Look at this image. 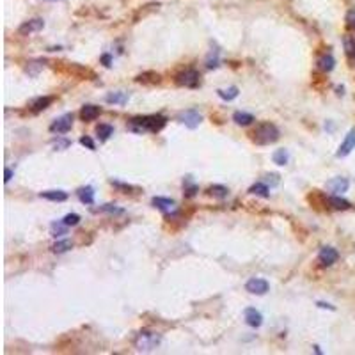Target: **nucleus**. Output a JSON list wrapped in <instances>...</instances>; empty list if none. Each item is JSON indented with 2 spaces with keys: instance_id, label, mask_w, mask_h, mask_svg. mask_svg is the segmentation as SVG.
Wrapping results in <instances>:
<instances>
[{
  "instance_id": "1",
  "label": "nucleus",
  "mask_w": 355,
  "mask_h": 355,
  "mask_svg": "<svg viewBox=\"0 0 355 355\" xmlns=\"http://www.w3.org/2000/svg\"><path fill=\"white\" fill-rule=\"evenodd\" d=\"M167 124V118L160 114L155 116H139V118H131L128 121V130L135 131V133H157V131L164 130V126Z\"/></svg>"
},
{
  "instance_id": "2",
  "label": "nucleus",
  "mask_w": 355,
  "mask_h": 355,
  "mask_svg": "<svg viewBox=\"0 0 355 355\" xmlns=\"http://www.w3.org/2000/svg\"><path fill=\"white\" fill-rule=\"evenodd\" d=\"M249 135L250 140L254 144H258V146H270V144L279 140L281 131L274 123H259L256 124V128L250 131Z\"/></svg>"
},
{
  "instance_id": "3",
  "label": "nucleus",
  "mask_w": 355,
  "mask_h": 355,
  "mask_svg": "<svg viewBox=\"0 0 355 355\" xmlns=\"http://www.w3.org/2000/svg\"><path fill=\"white\" fill-rule=\"evenodd\" d=\"M162 343V336L153 330H140L133 339V347L139 352H153Z\"/></svg>"
},
{
  "instance_id": "4",
  "label": "nucleus",
  "mask_w": 355,
  "mask_h": 355,
  "mask_svg": "<svg viewBox=\"0 0 355 355\" xmlns=\"http://www.w3.org/2000/svg\"><path fill=\"white\" fill-rule=\"evenodd\" d=\"M55 69H59L60 73H66V75H71L75 78H80V80H94L96 78V73L93 69L80 66V64H69V62H55Z\"/></svg>"
},
{
  "instance_id": "5",
  "label": "nucleus",
  "mask_w": 355,
  "mask_h": 355,
  "mask_svg": "<svg viewBox=\"0 0 355 355\" xmlns=\"http://www.w3.org/2000/svg\"><path fill=\"white\" fill-rule=\"evenodd\" d=\"M174 82H176L178 85H181V87L195 89V87H199V84H201V73L194 68H186V69H183L181 73H178Z\"/></svg>"
},
{
  "instance_id": "6",
  "label": "nucleus",
  "mask_w": 355,
  "mask_h": 355,
  "mask_svg": "<svg viewBox=\"0 0 355 355\" xmlns=\"http://www.w3.org/2000/svg\"><path fill=\"white\" fill-rule=\"evenodd\" d=\"M71 126H73V114H64L50 124V131L62 135V133H68L71 130Z\"/></svg>"
},
{
  "instance_id": "7",
  "label": "nucleus",
  "mask_w": 355,
  "mask_h": 355,
  "mask_svg": "<svg viewBox=\"0 0 355 355\" xmlns=\"http://www.w3.org/2000/svg\"><path fill=\"white\" fill-rule=\"evenodd\" d=\"M339 259V252L334 247H321L318 252V263L320 266H332Z\"/></svg>"
},
{
  "instance_id": "8",
  "label": "nucleus",
  "mask_w": 355,
  "mask_h": 355,
  "mask_svg": "<svg viewBox=\"0 0 355 355\" xmlns=\"http://www.w3.org/2000/svg\"><path fill=\"white\" fill-rule=\"evenodd\" d=\"M245 290L249 293H252V295H265V293H268V290H270V284H268V281H265V279L252 277V279L247 281Z\"/></svg>"
},
{
  "instance_id": "9",
  "label": "nucleus",
  "mask_w": 355,
  "mask_h": 355,
  "mask_svg": "<svg viewBox=\"0 0 355 355\" xmlns=\"http://www.w3.org/2000/svg\"><path fill=\"white\" fill-rule=\"evenodd\" d=\"M151 204L157 208V210L164 212L165 215H173V213L178 212L176 203H174L173 199H169V197H153L151 199Z\"/></svg>"
},
{
  "instance_id": "10",
  "label": "nucleus",
  "mask_w": 355,
  "mask_h": 355,
  "mask_svg": "<svg viewBox=\"0 0 355 355\" xmlns=\"http://www.w3.org/2000/svg\"><path fill=\"white\" fill-rule=\"evenodd\" d=\"M355 149V128H352L350 131H348V135L345 137V140L341 142V146H339L338 153H336V157L338 158H345L348 157L352 151Z\"/></svg>"
},
{
  "instance_id": "11",
  "label": "nucleus",
  "mask_w": 355,
  "mask_h": 355,
  "mask_svg": "<svg viewBox=\"0 0 355 355\" xmlns=\"http://www.w3.org/2000/svg\"><path fill=\"white\" fill-rule=\"evenodd\" d=\"M179 121H181L183 124H185L186 128H190V130H194V128H197L199 124H201V121H203V116L199 114L197 110H186V112H181L179 114Z\"/></svg>"
},
{
  "instance_id": "12",
  "label": "nucleus",
  "mask_w": 355,
  "mask_h": 355,
  "mask_svg": "<svg viewBox=\"0 0 355 355\" xmlns=\"http://www.w3.org/2000/svg\"><path fill=\"white\" fill-rule=\"evenodd\" d=\"M43 27H45V21H43L41 18H34V20H29L25 21V23H21L18 32H20L21 36H29L32 34V32H39Z\"/></svg>"
},
{
  "instance_id": "13",
  "label": "nucleus",
  "mask_w": 355,
  "mask_h": 355,
  "mask_svg": "<svg viewBox=\"0 0 355 355\" xmlns=\"http://www.w3.org/2000/svg\"><path fill=\"white\" fill-rule=\"evenodd\" d=\"M243 318H245L247 325L252 327V329H258V327H261V323H263L261 313H259L256 307H247L245 311H243Z\"/></svg>"
},
{
  "instance_id": "14",
  "label": "nucleus",
  "mask_w": 355,
  "mask_h": 355,
  "mask_svg": "<svg viewBox=\"0 0 355 355\" xmlns=\"http://www.w3.org/2000/svg\"><path fill=\"white\" fill-rule=\"evenodd\" d=\"M348 186H350V181H348L347 178H332V179L327 183V188H329V190L336 195L347 192Z\"/></svg>"
},
{
  "instance_id": "15",
  "label": "nucleus",
  "mask_w": 355,
  "mask_h": 355,
  "mask_svg": "<svg viewBox=\"0 0 355 355\" xmlns=\"http://www.w3.org/2000/svg\"><path fill=\"white\" fill-rule=\"evenodd\" d=\"M307 201H309V204L314 208V210H323L321 206H325V208H329V197L327 195H323L320 190H313L311 194L307 195Z\"/></svg>"
},
{
  "instance_id": "16",
  "label": "nucleus",
  "mask_w": 355,
  "mask_h": 355,
  "mask_svg": "<svg viewBox=\"0 0 355 355\" xmlns=\"http://www.w3.org/2000/svg\"><path fill=\"white\" fill-rule=\"evenodd\" d=\"M100 114H102V109L96 105H84L80 109V119L84 123H91L96 118H100Z\"/></svg>"
},
{
  "instance_id": "17",
  "label": "nucleus",
  "mask_w": 355,
  "mask_h": 355,
  "mask_svg": "<svg viewBox=\"0 0 355 355\" xmlns=\"http://www.w3.org/2000/svg\"><path fill=\"white\" fill-rule=\"evenodd\" d=\"M128 100H130V94L124 93V91H114V93H109L105 96V102L110 105H126Z\"/></svg>"
},
{
  "instance_id": "18",
  "label": "nucleus",
  "mask_w": 355,
  "mask_h": 355,
  "mask_svg": "<svg viewBox=\"0 0 355 355\" xmlns=\"http://www.w3.org/2000/svg\"><path fill=\"white\" fill-rule=\"evenodd\" d=\"M343 47H345V54H347L348 60L352 66H355V38L350 34H347L343 38Z\"/></svg>"
},
{
  "instance_id": "19",
  "label": "nucleus",
  "mask_w": 355,
  "mask_h": 355,
  "mask_svg": "<svg viewBox=\"0 0 355 355\" xmlns=\"http://www.w3.org/2000/svg\"><path fill=\"white\" fill-rule=\"evenodd\" d=\"M52 102H54V96H41V98H36L34 102L30 103V110L34 112V114H38V112H43L45 109H48V107L52 105Z\"/></svg>"
},
{
  "instance_id": "20",
  "label": "nucleus",
  "mask_w": 355,
  "mask_h": 355,
  "mask_svg": "<svg viewBox=\"0 0 355 355\" xmlns=\"http://www.w3.org/2000/svg\"><path fill=\"white\" fill-rule=\"evenodd\" d=\"M316 64H318V69H320V71L330 73L332 69H334V66H336V59L330 54H325V55H321L320 59H318Z\"/></svg>"
},
{
  "instance_id": "21",
  "label": "nucleus",
  "mask_w": 355,
  "mask_h": 355,
  "mask_svg": "<svg viewBox=\"0 0 355 355\" xmlns=\"http://www.w3.org/2000/svg\"><path fill=\"white\" fill-rule=\"evenodd\" d=\"M329 208H332V210H338V212H345V210H350L352 204L348 203L347 199L339 197V195H330L329 197Z\"/></svg>"
},
{
  "instance_id": "22",
  "label": "nucleus",
  "mask_w": 355,
  "mask_h": 355,
  "mask_svg": "<svg viewBox=\"0 0 355 355\" xmlns=\"http://www.w3.org/2000/svg\"><path fill=\"white\" fill-rule=\"evenodd\" d=\"M135 82H139V84L155 85V84H160V82H162V76L158 75V73H155V71H146V73H142V75L137 76Z\"/></svg>"
},
{
  "instance_id": "23",
  "label": "nucleus",
  "mask_w": 355,
  "mask_h": 355,
  "mask_svg": "<svg viewBox=\"0 0 355 355\" xmlns=\"http://www.w3.org/2000/svg\"><path fill=\"white\" fill-rule=\"evenodd\" d=\"M233 121H235L238 126H249V124L254 123V116L249 114V112H241V110H238V112L233 114Z\"/></svg>"
},
{
  "instance_id": "24",
  "label": "nucleus",
  "mask_w": 355,
  "mask_h": 355,
  "mask_svg": "<svg viewBox=\"0 0 355 355\" xmlns=\"http://www.w3.org/2000/svg\"><path fill=\"white\" fill-rule=\"evenodd\" d=\"M39 197L48 199V201H55V203H62V201L68 199V194L64 190H48V192H41Z\"/></svg>"
},
{
  "instance_id": "25",
  "label": "nucleus",
  "mask_w": 355,
  "mask_h": 355,
  "mask_svg": "<svg viewBox=\"0 0 355 355\" xmlns=\"http://www.w3.org/2000/svg\"><path fill=\"white\" fill-rule=\"evenodd\" d=\"M206 194L210 195V197H215V199H226L229 195V190H228V186H224V185H212L206 190Z\"/></svg>"
},
{
  "instance_id": "26",
  "label": "nucleus",
  "mask_w": 355,
  "mask_h": 355,
  "mask_svg": "<svg viewBox=\"0 0 355 355\" xmlns=\"http://www.w3.org/2000/svg\"><path fill=\"white\" fill-rule=\"evenodd\" d=\"M249 194L266 199V197H270V188L266 186V183H254V185L249 188Z\"/></svg>"
},
{
  "instance_id": "27",
  "label": "nucleus",
  "mask_w": 355,
  "mask_h": 355,
  "mask_svg": "<svg viewBox=\"0 0 355 355\" xmlns=\"http://www.w3.org/2000/svg\"><path fill=\"white\" fill-rule=\"evenodd\" d=\"M96 135L102 142H105V140H109L110 137L114 135V126H110V124H98Z\"/></svg>"
},
{
  "instance_id": "28",
  "label": "nucleus",
  "mask_w": 355,
  "mask_h": 355,
  "mask_svg": "<svg viewBox=\"0 0 355 355\" xmlns=\"http://www.w3.org/2000/svg\"><path fill=\"white\" fill-rule=\"evenodd\" d=\"M76 194H78V199H80L84 204H93L94 203V188L93 186H84V188H80Z\"/></svg>"
},
{
  "instance_id": "29",
  "label": "nucleus",
  "mask_w": 355,
  "mask_h": 355,
  "mask_svg": "<svg viewBox=\"0 0 355 355\" xmlns=\"http://www.w3.org/2000/svg\"><path fill=\"white\" fill-rule=\"evenodd\" d=\"M71 247H73V241L71 240H59V241H55L54 245H52V252H55V254L68 252Z\"/></svg>"
},
{
  "instance_id": "30",
  "label": "nucleus",
  "mask_w": 355,
  "mask_h": 355,
  "mask_svg": "<svg viewBox=\"0 0 355 355\" xmlns=\"http://www.w3.org/2000/svg\"><path fill=\"white\" fill-rule=\"evenodd\" d=\"M238 93H240V91H238V87H235V85L229 87V89H219V91H217V94H219L222 100H226V102L235 100V98L238 96Z\"/></svg>"
},
{
  "instance_id": "31",
  "label": "nucleus",
  "mask_w": 355,
  "mask_h": 355,
  "mask_svg": "<svg viewBox=\"0 0 355 355\" xmlns=\"http://www.w3.org/2000/svg\"><path fill=\"white\" fill-rule=\"evenodd\" d=\"M272 160L277 165H286L288 160H290V153H288L286 149H277V151L272 155Z\"/></svg>"
},
{
  "instance_id": "32",
  "label": "nucleus",
  "mask_w": 355,
  "mask_h": 355,
  "mask_svg": "<svg viewBox=\"0 0 355 355\" xmlns=\"http://www.w3.org/2000/svg\"><path fill=\"white\" fill-rule=\"evenodd\" d=\"M68 228L69 226H66L64 222H54V224L50 226V229H52V237H62V235H66L68 233Z\"/></svg>"
},
{
  "instance_id": "33",
  "label": "nucleus",
  "mask_w": 355,
  "mask_h": 355,
  "mask_svg": "<svg viewBox=\"0 0 355 355\" xmlns=\"http://www.w3.org/2000/svg\"><path fill=\"white\" fill-rule=\"evenodd\" d=\"M183 188H185V197H194L199 190V186L195 185V183H192V179H185Z\"/></svg>"
},
{
  "instance_id": "34",
  "label": "nucleus",
  "mask_w": 355,
  "mask_h": 355,
  "mask_svg": "<svg viewBox=\"0 0 355 355\" xmlns=\"http://www.w3.org/2000/svg\"><path fill=\"white\" fill-rule=\"evenodd\" d=\"M206 68L208 69H213V68H219V50H215V54H210L206 59Z\"/></svg>"
},
{
  "instance_id": "35",
  "label": "nucleus",
  "mask_w": 355,
  "mask_h": 355,
  "mask_svg": "<svg viewBox=\"0 0 355 355\" xmlns=\"http://www.w3.org/2000/svg\"><path fill=\"white\" fill-rule=\"evenodd\" d=\"M100 212H107V213H110V215H123L124 210H121V208H116L114 204H105V206L100 208Z\"/></svg>"
},
{
  "instance_id": "36",
  "label": "nucleus",
  "mask_w": 355,
  "mask_h": 355,
  "mask_svg": "<svg viewBox=\"0 0 355 355\" xmlns=\"http://www.w3.org/2000/svg\"><path fill=\"white\" fill-rule=\"evenodd\" d=\"M62 222L66 226H69V228H71V226H76L78 222H80V217L76 215V213H68V215L62 219Z\"/></svg>"
},
{
  "instance_id": "37",
  "label": "nucleus",
  "mask_w": 355,
  "mask_h": 355,
  "mask_svg": "<svg viewBox=\"0 0 355 355\" xmlns=\"http://www.w3.org/2000/svg\"><path fill=\"white\" fill-rule=\"evenodd\" d=\"M347 27L355 30V9H350L347 13Z\"/></svg>"
},
{
  "instance_id": "38",
  "label": "nucleus",
  "mask_w": 355,
  "mask_h": 355,
  "mask_svg": "<svg viewBox=\"0 0 355 355\" xmlns=\"http://www.w3.org/2000/svg\"><path fill=\"white\" fill-rule=\"evenodd\" d=\"M80 144H82V146H85V148H87V149H91V151H94V149H96V144H94V140L91 139V137H87V135L82 137V139H80Z\"/></svg>"
},
{
  "instance_id": "39",
  "label": "nucleus",
  "mask_w": 355,
  "mask_h": 355,
  "mask_svg": "<svg viewBox=\"0 0 355 355\" xmlns=\"http://www.w3.org/2000/svg\"><path fill=\"white\" fill-rule=\"evenodd\" d=\"M265 183H270V186L279 185V174H265Z\"/></svg>"
},
{
  "instance_id": "40",
  "label": "nucleus",
  "mask_w": 355,
  "mask_h": 355,
  "mask_svg": "<svg viewBox=\"0 0 355 355\" xmlns=\"http://www.w3.org/2000/svg\"><path fill=\"white\" fill-rule=\"evenodd\" d=\"M55 149H66V148H69L71 146V142H69L68 139H64V140H55Z\"/></svg>"
},
{
  "instance_id": "41",
  "label": "nucleus",
  "mask_w": 355,
  "mask_h": 355,
  "mask_svg": "<svg viewBox=\"0 0 355 355\" xmlns=\"http://www.w3.org/2000/svg\"><path fill=\"white\" fill-rule=\"evenodd\" d=\"M102 62H103V66H107V68H109V66H110V62H112V57H110L109 54L102 55Z\"/></svg>"
},
{
  "instance_id": "42",
  "label": "nucleus",
  "mask_w": 355,
  "mask_h": 355,
  "mask_svg": "<svg viewBox=\"0 0 355 355\" xmlns=\"http://www.w3.org/2000/svg\"><path fill=\"white\" fill-rule=\"evenodd\" d=\"M318 307H321V309H330V311H334V305H330V304H325V302H318Z\"/></svg>"
},
{
  "instance_id": "43",
  "label": "nucleus",
  "mask_w": 355,
  "mask_h": 355,
  "mask_svg": "<svg viewBox=\"0 0 355 355\" xmlns=\"http://www.w3.org/2000/svg\"><path fill=\"white\" fill-rule=\"evenodd\" d=\"M11 178H13V171H11V169H5V178H4L5 183L11 181Z\"/></svg>"
}]
</instances>
